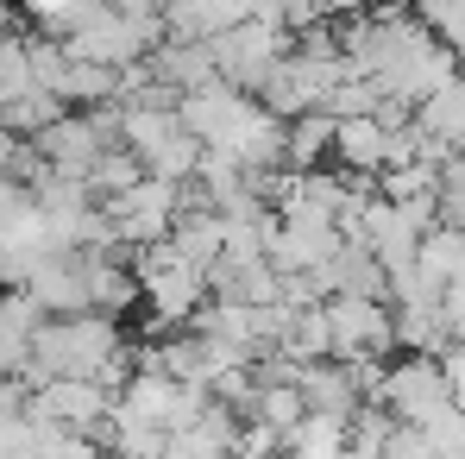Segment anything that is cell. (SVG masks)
<instances>
[{"label":"cell","mask_w":465,"mask_h":459,"mask_svg":"<svg viewBox=\"0 0 465 459\" xmlns=\"http://www.w3.org/2000/svg\"><path fill=\"white\" fill-rule=\"evenodd\" d=\"M232 459H283L277 447H232Z\"/></svg>","instance_id":"cell-19"},{"label":"cell","mask_w":465,"mask_h":459,"mask_svg":"<svg viewBox=\"0 0 465 459\" xmlns=\"http://www.w3.org/2000/svg\"><path fill=\"white\" fill-rule=\"evenodd\" d=\"M440 221L465 233V152H453L440 164Z\"/></svg>","instance_id":"cell-16"},{"label":"cell","mask_w":465,"mask_h":459,"mask_svg":"<svg viewBox=\"0 0 465 459\" xmlns=\"http://www.w3.org/2000/svg\"><path fill=\"white\" fill-rule=\"evenodd\" d=\"M57 114H70V107H64V95H51V88H25V95L0 101V126L19 133V139H38Z\"/></svg>","instance_id":"cell-14"},{"label":"cell","mask_w":465,"mask_h":459,"mask_svg":"<svg viewBox=\"0 0 465 459\" xmlns=\"http://www.w3.org/2000/svg\"><path fill=\"white\" fill-rule=\"evenodd\" d=\"M114 390L101 378H45L32 384V403H25V415L32 422H45V428H70V434H94L101 447H107V422H114Z\"/></svg>","instance_id":"cell-4"},{"label":"cell","mask_w":465,"mask_h":459,"mask_svg":"<svg viewBox=\"0 0 465 459\" xmlns=\"http://www.w3.org/2000/svg\"><path fill=\"white\" fill-rule=\"evenodd\" d=\"M296 390L309 403V415H333V422H352L365 409V390L352 384V365L346 359H314L296 372Z\"/></svg>","instance_id":"cell-8"},{"label":"cell","mask_w":465,"mask_h":459,"mask_svg":"<svg viewBox=\"0 0 465 459\" xmlns=\"http://www.w3.org/2000/svg\"><path fill=\"white\" fill-rule=\"evenodd\" d=\"M460 264H465V233L460 227H447V221H440V227L421 233V245H415V271H421L440 296H447V284L460 277Z\"/></svg>","instance_id":"cell-11"},{"label":"cell","mask_w":465,"mask_h":459,"mask_svg":"<svg viewBox=\"0 0 465 459\" xmlns=\"http://www.w3.org/2000/svg\"><path fill=\"white\" fill-rule=\"evenodd\" d=\"M333 157L352 176H378L390 164V126L384 114H359V120H333Z\"/></svg>","instance_id":"cell-9"},{"label":"cell","mask_w":465,"mask_h":459,"mask_svg":"<svg viewBox=\"0 0 465 459\" xmlns=\"http://www.w3.org/2000/svg\"><path fill=\"white\" fill-rule=\"evenodd\" d=\"M133 271H139V296L152 303V314L163 321V327L195 321V308L214 296V290H208V271H202L195 258H183L176 239L139 245V252H133Z\"/></svg>","instance_id":"cell-2"},{"label":"cell","mask_w":465,"mask_h":459,"mask_svg":"<svg viewBox=\"0 0 465 459\" xmlns=\"http://www.w3.org/2000/svg\"><path fill=\"white\" fill-rule=\"evenodd\" d=\"M440 308H447V327H453V340H465V264H460V277L447 284Z\"/></svg>","instance_id":"cell-18"},{"label":"cell","mask_w":465,"mask_h":459,"mask_svg":"<svg viewBox=\"0 0 465 459\" xmlns=\"http://www.w3.org/2000/svg\"><path fill=\"white\" fill-rule=\"evenodd\" d=\"M107 208V221L120 233V245H157V239H170L176 227V215H183V183H170V176H139L126 195H114V202H101Z\"/></svg>","instance_id":"cell-5"},{"label":"cell","mask_w":465,"mask_h":459,"mask_svg":"<svg viewBox=\"0 0 465 459\" xmlns=\"http://www.w3.org/2000/svg\"><path fill=\"white\" fill-rule=\"evenodd\" d=\"M333 359H384L396 346V321L384 296H327Z\"/></svg>","instance_id":"cell-6"},{"label":"cell","mask_w":465,"mask_h":459,"mask_svg":"<svg viewBox=\"0 0 465 459\" xmlns=\"http://www.w3.org/2000/svg\"><path fill=\"white\" fill-rule=\"evenodd\" d=\"M460 346H465V340H460Z\"/></svg>","instance_id":"cell-20"},{"label":"cell","mask_w":465,"mask_h":459,"mask_svg":"<svg viewBox=\"0 0 465 459\" xmlns=\"http://www.w3.org/2000/svg\"><path fill=\"white\" fill-rule=\"evenodd\" d=\"M208 51H214L221 82L245 88V95H258V82L296 51V32H283V25H271V19H239V25H227V32L208 38Z\"/></svg>","instance_id":"cell-3"},{"label":"cell","mask_w":465,"mask_h":459,"mask_svg":"<svg viewBox=\"0 0 465 459\" xmlns=\"http://www.w3.org/2000/svg\"><path fill=\"white\" fill-rule=\"evenodd\" d=\"M139 176H145V157L133 152V145H107L82 183H88V195H94V202H114V195H126Z\"/></svg>","instance_id":"cell-13"},{"label":"cell","mask_w":465,"mask_h":459,"mask_svg":"<svg viewBox=\"0 0 465 459\" xmlns=\"http://www.w3.org/2000/svg\"><path fill=\"white\" fill-rule=\"evenodd\" d=\"M440 372H447V396H453V403L465 409V346H460V340L440 353Z\"/></svg>","instance_id":"cell-17"},{"label":"cell","mask_w":465,"mask_h":459,"mask_svg":"<svg viewBox=\"0 0 465 459\" xmlns=\"http://www.w3.org/2000/svg\"><path fill=\"white\" fill-rule=\"evenodd\" d=\"M25 88H38V82H32V51H25V38H0V101L25 95Z\"/></svg>","instance_id":"cell-15"},{"label":"cell","mask_w":465,"mask_h":459,"mask_svg":"<svg viewBox=\"0 0 465 459\" xmlns=\"http://www.w3.org/2000/svg\"><path fill=\"white\" fill-rule=\"evenodd\" d=\"M321 157H333V114L309 107L283 126V164L290 170H321Z\"/></svg>","instance_id":"cell-10"},{"label":"cell","mask_w":465,"mask_h":459,"mask_svg":"<svg viewBox=\"0 0 465 459\" xmlns=\"http://www.w3.org/2000/svg\"><path fill=\"white\" fill-rule=\"evenodd\" d=\"M126 359H133V353H126L114 314H107V308H76V314H57V321H38V327H32V365H25V384L101 378L107 390H120Z\"/></svg>","instance_id":"cell-1"},{"label":"cell","mask_w":465,"mask_h":459,"mask_svg":"<svg viewBox=\"0 0 465 459\" xmlns=\"http://www.w3.org/2000/svg\"><path fill=\"white\" fill-rule=\"evenodd\" d=\"M309 415V403H302V390L283 378V384H258L252 390V403H245V422H264L277 441H290V428Z\"/></svg>","instance_id":"cell-12"},{"label":"cell","mask_w":465,"mask_h":459,"mask_svg":"<svg viewBox=\"0 0 465 459\" xmlns=\"http://www.w3.org/2000/svg\"><path fill=\"white\" fill-rule=\"evenodd\" d=\"M378 403H384L396 422H415V428H421L434 409L453 403V396H447V372H440V359H434V353H409L402 365H390Z\"/></svg>","instance_id":"cell-7"}]
</instances>
